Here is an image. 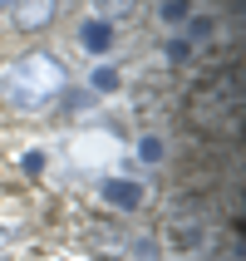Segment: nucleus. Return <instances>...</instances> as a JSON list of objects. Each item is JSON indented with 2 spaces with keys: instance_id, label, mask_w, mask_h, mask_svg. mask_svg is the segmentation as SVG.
<instances>
[{
  "instance_id": "1",
  "label": "nucleus",
  "mask_w": 246,
  "mask_h": 261,
  "mask_svg": "<svg viewBox=\"0 0 246 261\" xmlns=\"http://www.w3.org/2000/svg\"><path fill=\"white\" fill-rule=\"evenodd\" d=\"M187 114V128L202 133V138H217V133H241V74L222 69L217 79H207L187 94L182 103Z\"/></svg>"
},
{
  "instance_id": "2",
  "label": "nucleus",
  "mask_w": 246,
  "mask_h": 261,
  "mask_svg": "<svg viewBox=\"0 0 246 261\" xmlns=\"http://www.w3.org/2000/svg\"><path fill=\"white\" fill-rule=\"evenodd\" d=\"M64 89V59L49 49H25L5 69V103L15 109H40Z\"/></svg>"
},
{
  "instance_id": "3",
  "label": "nucleus",
  "mask_w": 246,
  "mask_h": 261,
  "mask_svg": "<svg viewBox=\"0 0 246 261\" xmlns=\"http://www.w3.org/2000/svg\"><path fill=\"white\" fill-rule=\"evenodd\" d=\"M84 247L94 251V261H123L133 251V232L114 217H94L84 227Z\"/></svg>"
},
{
  "instance_id": "4",
  "label": "nucleus",
  "mask_w": 246,
  "mask_h": 261,
  "mask_svg": "<svg viewBox=\"0 0 246 261\" xmlns=\"http://www.w3.org/2000/svg\"><path fill=\"white\" fill-rule=\"evenodd\" d=\"M168 247L173 251H197L207 242V217L197 212V207H177L173 217H168Z\"/></svg>"
},
{
  "instance_id": "5",
  "label": "nucleus",
  "mask_w": 246,
  "mask_h": 261,
  "mask_svg": "<svg viewBox=\"0 0 246 261\" xmlns=\"http://www.w3.org/2000/svg\"><path fill=\"white\" fill-rule=\"evenodd\" d=\"M54 15H59V0H10V20L25 35H40L44 25H54Z\"/></svg>"
},
{
  "instance_id": "6",
  "label": "nucleus",
  "mask_w": 246,
  "mask_h": 261,
  "mask_svg": "<svg viewBox=\"0 0 246 261\" xmlns=\"http://www.w3.org/2000/svg\"><path fill=\"white\" fill-rule=\"evenodd\" d=\"M103 202L123 207V212H138V207H143V182H133V177H108V182H103Z\"/></svg>"
},
{
  "instance_id": "7",
  "label": "nucleus",
  "mask_w": 246,
  "mask_h": 261,
  "mask_svg": "<svg viewBox=\"0 0 246 261\" xmlns=\"http://www.w3.org/2000/svg\"><path fill=\"white\" fill-rule=\"evenodd\" d=\"M79 44H84L89 55H103L114 44V20H84L79 25Z\"/></svg>"
},
{
  "instance_id": "8",
  "label": "nucleus",
  "mask_w": 246,
  "mask_h": 261,
  "mask_svg": "<svg viewBox=\"0 0 246 261\" xmlns=\"http://www.w3.org/2000/svg\"><path fill=\"white\" fill-rule=\"evenodd\" d=\"M25 222H30L25 202H15V197H5V202H0V227H15V232H20Z\"/></svg>"
},
{
  "instance_id": "9",
  "label": "nucleus",
  "mask_w": 246,
  "mask_h": 261,
  "mask_svg": "<svg viewBox=\"0 0 246 261\" xmlns=\"http://www.w3.org/2000/svg\"><path fill=\"white\" fill-rule=\"evenodd\" d=\"M133 5H138V0H94L99 20H114V15H133Z\"/></svg>"
},
{
  "instance_id": "10",
  "label": "nucleus",
  "mask_w": 246,
  "mask_h": 261,
  "mask_svg": "<svg viewBox=\"0 0 246 261\" xmlns=\"http://www.w3.org/2000/svg\"><path fill=\"white\" fill-rule=\"evenodd\" d=\"M187 35H192V40H212V35H217V25H212L207 15H197V20H187Z\"/></svg>"
},
{
  "instance_id": "11",
  "label": "nucleus",
  "mask_w": 246,
  "mask_h": 261,
  "mask_svg": "<svg viewBox=\"0 0 246 261\" xmlns=\"http://www.w3.org/2000/svg\"><path fill=\"white\" fill-rule=\"evenodd\" d=\"M94 89H99V94H114L118 89V69H94Z\"/></svg>"
},
{
  "instance_id": "12",
  "label": "nucleus",
  "mask_w": 246,
  "mask_h": 261,
  "mask_svg": "<svg viewBox=\"0 0 246 261\" xmlns=\"http://www.w3.org/2000/svg\"><path fill=\"white\" fill-rule=\"evenodd\" d=\"M187 0H162V20H168V25H173V20H187Z\"/></svg>"
},
{
  "instance_id": "13",
  "label": "nucleus",
  "mask_w": 246,
  "mask_h": 261,
  "mask_svg": "<svg viewBox=\"0 0 246 261\" xmlns=\"http://www.w3.org/2000/svg\"><path fill=\"white\" fill-rule=\"evenodd\" d=\"M138 158H148V163H158V158H162V143L153 138V133H148L143 143H138Z\"/></svg>"
},
{
  "instance_id": "14",
  "label": "nucleus",
  "mask_w": 246,
  "mask_h": 261,
  "mask_svg": "<svg viewBox=\"0 0 246 261\" xmlns=\"http://www.w3.org/2000/svg\"><path fill=\"white\" fill-rule=\"evenodd\" d=\"M187 55H192V40H168V59L173 64H182Z\"/></svg>"
},
{
  "instance_id": "15",
  "label": "nucleus",
  "mask_w": 246,
  "mask_h": 261,
  "mask_svg": "<svg viewBox=\"0 0 246 261\" xmlns=\"http://www.w3.org/2000/svg\"><path fill=\"white\" fill-rule=\"evenodd\" d=\"M0 5H10V0H0Z\"/></svg>"
}]
</instances>
